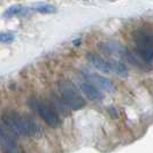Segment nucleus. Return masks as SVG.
I'll list each match as a JSON object with an SVG mask.
<instances>
[{"label":"nucleus","instance_id":"obj_1","mask_svg":"<svg viewBox=\"0 0 153 153\" xmlns=\"http://www.w3.org/2000/svg\"><path fill=\"white\" fill-rule=\"evenodd\" d=\"M1 121L7 126L16 136L23 137H39L42 136V128L30 116L17 113L15 111H6Z\"/></svg>","mask_w":153,"mask_h":153},{"label":"nucleus","instance_id":"obj_2","mask_svg":"<svg viewBox=\"0 0 153 153\" xmlns=\"http://www.w3.org/2000/svg\"><path fill=\"white\" fill-rule=\"evenodd\" d=\"M58 90L60 93V100L69 109L78 111V109H82L86 105V101L82 97L77 86L68 79L60 81L58 83Z\"/></svg>","mask_w":153,"mask_h":153},{"label":"nucleus","instance_id":"obj_3","mask_svg":"<svg viewBox=\"0 0 153 153\" xmlns=\"http://www.w3.org/2000/svg\"><path fill=\"white\" fill-rule=\"evenodd\" d=\"M135 53L146 63L153 61V32L146 29H139L134 33Z\"/></svg>","mask_w":153,"mask_h":153},{"label":"nucleus","instance_id":"obj_4","mask_svg":"<svg viewBox=\"0 0 153 153\" xmlns=\"http://www.w3.org/2000/svg\"><path fill=\"white\" fill-rule=\"evenodd\" d=\"M29 106L36 113H38L39 116L44 120V122L46 124H48L50 127H56L59 124V122H60L59 115L55 112L53 106L48 105L47 102L43 101L42 99L32 97V98L29 99Z\"/></svg>","mask_w":153,"mask_h":153},{"label":"nucleus","instance_id":"obj_5","mask_svg":"<svg viewBox=\"0 0 153 153\" xmlns=\"http://www.w3.org/2000/svg\"><path fill=\"white\" fill-rule=\"evenodd\" d=\"M0 145L2 153H20L17 136L2 121H0Z\"/></svg>","mask_w":153,"mask_h":153},{"label":"nucleus","instance_id":"obj_6","mask_svg":"<svg viewBox=\"0 0 153 153\" xmlns=\"http://www.w3.org/2000/svg\"><path fill=\"white\" fill-rule=\"evenodd\" d=\"M76 85L79 92H82L88 99L93 102H100L104 99V93L84 77L78 78L76 81Z\"/></svg>","mask_w":153,"mask_h":153},{"label":"nucleus","instance_id":"obj_7","mask_svg":"<svg viewBox=\"0 0 153 153\" xmlns=\"http://www.w3.org/2000/svg\"><path fill=\"white\" fill-rule=\"evenodd\" d=\"M82 76L84 77V78H86L94 86H97L99 90L101 89V90H105V91H108V92L114 91V85H113V83L108 78L101 76L99 74H96V73H91V71L85 70L84 73H82Z\"/></svg>","mask_w":153,"mask_h":153},{"label":"nucleus","instance_id":"obj_8","mask_svg":"<svg viewBox=\"0 0 153 153\" xmlns=\"http://www.w3.org/2000/svg\"><path fill=\"white\" fill-rule=\"evenodd\" d=\"M86 59H88V61L90 62V65L92 67H94L99 71H102V73H111L112 71L109 60L102 58L101 55H98L96 53H88Z\"/></svg>","mask_w":153,"mask_h":153},{"label":"nucleus","instance_id":"obj_9","mask_svg":"<svg viewBox=\"0 0 153 153\" xmlns=\"http://www.w3.org/2000/svg\"><path fill=\"white\" fill-rule=\"evenodd\" d=\"M100 48L104 53L106 54H115L119 56H123L126 48L121 46V44L116 43V42H106V43H101Z\"/></svg>","mask_w":153,"mask_h":153},{"label":"nucleus","instance_id":"obj_10","mask_svg":"<svg viewBox=\"0 0 153 153\" xmlns=\"http://www.w3.org/2000/svg\"><path fill=\"white\" fill-rule=\"evenodd\" d=\"M109 63H111L112 71H114L117 76H120V77L128 76V68H127V66H126L121 60L111 59V60H109Z\"/></svg>","mask_w":153,"mask_h":153},{"label":"nucleus","instance_id":"obj_11","mask_svg":"<svg viewBox=\"0 0 153 153\" xmlns=\"http://www.w3.org/2000/svg\"><path fill=\"white\" fill-rule=\"evenodd\" d=\"M29 12V8L27 7H22L20 5H14V6H10L8 7L5 12L2 16L4 17H12V16H16V15H24Z\"/></svg>","mask_w":153,"mask_h":153},{"label":"nucleus","instance_id":"obj_12","mask_svg":"<svg viewBox=\"0 0 153 153\" xmlns=\"http://www.w3.org/2000/svg\"><path fill=\"white\" fill-rule=\"evenodd\" d=\"M31 9L32 10H36L38 13H44V14H48V13L55 12V7H54L53 5H50V4H37V5H35Z\"/></svg>","mask_w":153,"mask_h":153},{"label":"nucleus","instance_id":"obj_13","mask_svg":"<svg viewBox=\"0 0 153 153\" xmlns=\"http://www.w3.org/2000/svg\"><path fill=\"white\" fill-rule=\"evenodd\" d=\"M15 39L14 33L7 31H0V43H12Z\"/></svg>","mask_w":153,"mask_h":153}]
</instances>
